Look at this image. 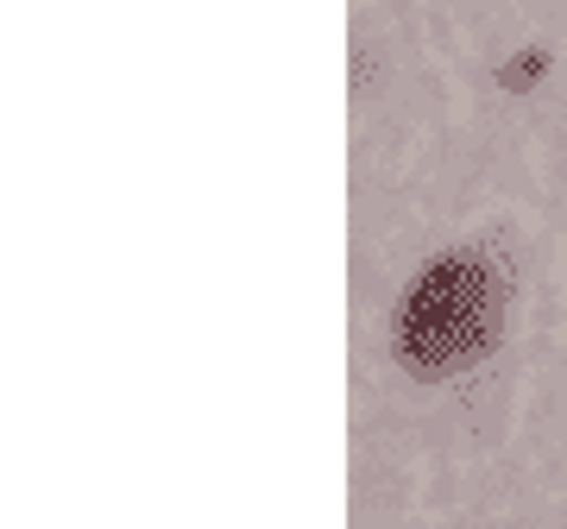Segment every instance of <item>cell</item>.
Listing matches in <instances>:
<instances>
[{"instance_id":"obj_1","label":"cell","mask_w":567,"mask_h":529,"mask_svg":"<svg viewBox=\"0 0 567 529\" xmlns=\"http://www.w3.org/2000/svg\"><path fill=\"white\" fill-rule=\"evenodd\" d=\"M492 334V290L473 259H435L423 284H410L398 315V353L410 372L442 378L461 360H473Z\"/></svg>"}]
</instances>
